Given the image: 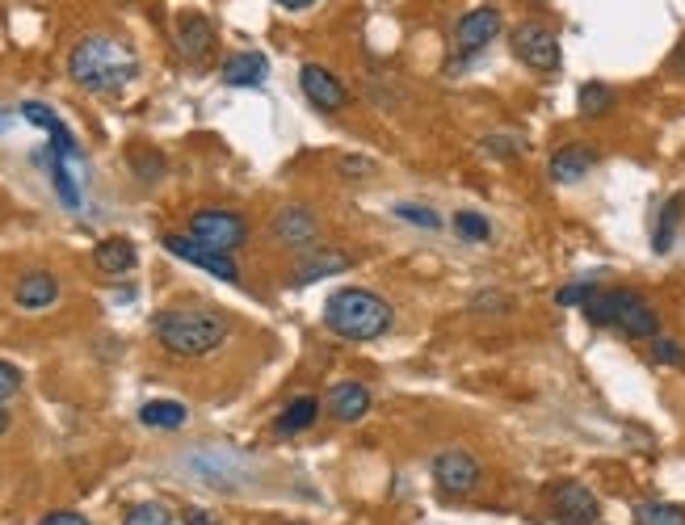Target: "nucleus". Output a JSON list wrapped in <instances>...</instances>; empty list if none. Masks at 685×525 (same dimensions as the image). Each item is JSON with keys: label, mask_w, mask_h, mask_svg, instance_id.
<instances>
[{"label": "nucleus", "mask_w": 685, "mask_h": 525, "mask_svg": "<svg viewBox=\"0 0 685 525\" xmlns=\"http://www.w3.org/2000/svg\"><path fill=\"white\" fill-rule=\"evenodd\" d=\"M51 186H56V194L63 198V207L80 210V189H77V181H72V172H68V160H63L59 151H51Z\"/></svg>", "instance_id": "26"}, {"label": "nucleus", "mask_w": 685, "mask_h": 525, "mask_svg": "<svg viewBox=\"0 0 685 525\" xmlns=\"http://www.w3.org/2000/svg\"><path fill=\"white\" fill-rule=\"evenodd\" d=\"M593 299H597V281L593 278L568 281V286H559V290H555V303H559V307H589Z\"/></svg>", "instance_id": "28"}, {"label": "nucleus", "mask_w": 685, "mask_h": 525, "mask_svg": "<svg viewBox=\"0 0 685 525\" xmlns=\"http://www.w3.org/2000/svg\"><path fill=\"white\" fill-rule=\"evenodd\" d=\"M668 68H673V72H677V76H685V38H682V42H677V51L668 56Z\"/></svg>", "instance_id": "37"}, {"label": "nucleus", "mask_w": 685, "mask_h": 525, "mask_svg": "<svg viewBox=\"0 0 685 525\" xmlns=\"http://www.w3.org/2000/svg\"><path fill=\"white\" fill-rule=\"evenodd\" d=\"M13 299H18V307H26V311H47V307L59 299L56 274H47V269H30V274L13 286Z\"/></svg>", "instance_id": "19"}, {"label": "nucleus", "mask_w": 685, "mask_h": 525, "mask_svg": "<svg viewBox=\"0 0 685 525\" xmlns=\"http://www.w3.org/2000/svg\"><path fill=\"white\" fill-rule=\"evenodd\" d=\"M635 525H685V508L668 501H644L635 505Z\"/></svg>", "instance_id": "25"}, {"label": "nucleus", "mask_w": 685, "mask_h": 525, "mask_svg": "<svg viewBox=\"0 0 685 525\" xmlns=\"http://www.w3.org/2000/svg\"><path fill=\"white\" fill-rule=\"evenodd\" d=\"M190 236L198 245L215 248V252H236L248 240V224L245 215H236V210L207 207L190 219Z\"/></svg>", "instance_id": "6"}, {"label": "nucleus", "mask_w": 685, "mask_h": 525, "mask_svg": "<svg viewBox=\"0 0 685 525\" xmlns=\"http://www.w3.org/2000/svg\"><path fill=\"white\" fill-rule=\"evenodd\" d=\"M68 76L89 93H118L139 76V56L115 34H89L72 47Z\"/></svg>", "instance_id": "1"}, {"label": "nucleus", "mask_w": 685, "mask_h": 525, "mask_svg": "<svg viewBox=\"0 0 685 525\" xmlns=\"http://www.w3.org/2000/svg\"><path fill=\"white\" fill-rule=\"evenodd\" d=\"M9 429V408H4V399H0V433Z\"/></svg>", "instance_id": "39"}, {"label": "nucleus", "mask_w": 685, "mask_h": 525, "mask_svg": "<svg viewBox=\"0 0 685 525\" xmlns=\"http://www.w3.org/2000/svg\"><path fill=\"white\" fill-rule=\"evenodd\" d=\"M0 131H4V118H0Z\"/></svg>", "instance_id": "40"}, {"label": "nucleus", "mask_w": 685, "mask_h": 525, "mask_svg": "<svg viewBox=\"0 0 685 525\" xmlns=\"http://www.w3.org/2000/svg\"><path fill=\"white\" fill-rule=\"evenodd\" d=\"M316 416H320V399H311V395H299V399H290L286 404V413L278 416V433H304L316 425Z\"/></svg>", "instance_id": "23"}, {"label": "nucleus", "mask_w": 685, "mask_h": 525, "mask_svg": "<svg viewBox=\"0 0 685 525\" xmlns=\"http://www.w3.org/2000/svg\"><path fill=\"white\" fill-rule=\"evenodd\" d=\"M593 165H597V151L580 148V143H568V148H559L552 156L547 172H552L555 186H576V181H585V172H593Z\"/></svg>", "instance_id": "18"}, {"label": "nucleus", "mask_w": 685, "mask_h": 525, "mask_svg": "<svg viewBox=\"0 0 685 525\" xmlns=\"http://www.w3.org/2000/svg\"><path fill=\"white\" fill-rule=\"evenodd\" d=\"M509 47H514L517 63H526L538 76L559 72V63H564L559 34H555L552 26H543V21H522V26H514L509 30Z\"/></svg>", "instance_id": "5"}, {"label": "nucleus", "mask_w": 685, "mask_h": 525, "mask_svg": "<svg viewBox=\"0 0 685 525\" xmlns=\"http://www.w3.org/2000/svg\"><path fill=\"white\" fill-rule=\"evenodd\" d=\"M160 349L172 357H207L231 337V324L215 307H169L152 319Z\"/></svg>", "instance_id": "2"}, {"label": "nucleus", "mask_w": 685, "mask_h": 525, "mask_svg": "<svg viewBox=\"0 0 685 525\" xmlns=\"http://www.w3.org/2000/svg\"><path fill=\"white\" fill-rule=\"evenodd\" d=\"M479 479H484V467L476 463V454L455 446V450H441L434 458V484L446 496H471L479 488Z\"/></svg>", "instance_id": "8"}, {"label": "nucleus", "mask_w": 685, "mask_h": 525, "mask_svg": "<svg viewBox=\"0 0 685 525\" xmlns=\"http://www.w3.org/2000/svg\"><path fill=\"white\" fill-rule=\"evenodd\" d=\"M324 413L332 416L337 425H358L366 413H370V392L363 383H337L328 399H324Z\"/></svg>", "instance_id": "14"}, {"label": "nucleus", "mask_w": 685, "mask_h": 525, "mask_svg": "<svg viewBox=\"0 0 685 525\" xmlns=\"http://www.w3.org/2000/svg\"><path fill=\"white\" fill-rule=\"evenodd\" d=\"M484 151H488V156H500V160H509V156L522 151V139H517V135H488V139H484Z\"/></svg>", "instance_id": "32"}, {"label": "nucleus", "mask_w": 685, "mask_h": 525, "mask_svg": "<svg viewBox=\"0 0 685 525\" xmlns=\"http://www.w3.org/2000/svg\"><path fill=\"white\" fill-rule=\"evenodd\" d=\"M324 324L345 340H379L391 328V307L366 286H345L324 303Z\"/></svg>", "instance_id": "3"}, {"label": "nucleus", "mask_w": 685, "mask_h": 525, "mask_svg": "<svg viewBox=\"0 0 685 525\" xmlns=\"http://www.w3.org/2000/svg\"><path fill=\"white\" fill-rule=\"evenodd\" d=\"M21 392V370L13 361H0V399H9V395Z\"/></svg>", "instance_id": "33"}, {"label": "nucleus", "mask_w": 685, "mask_h": 525, "mask_svg": "<svg viewBox=\"0 0 685 525\" xmlns=\"http://www.w3.org/2000/svg\"><path fill=\"white\" fill-rule=\"evenodd\" d=\"M576 106H580V118H606L614 110V89H606L602 80H589V85H580Z\"/></svg>", "instance_id": "24"}, {"label": "nucleus", "mask_w": 685, "mask_h": 525, "mask_svg": "<svg viewBox=\"0 0 685 525\" xmlns=\"http://www.w3.org/2000/svg\"><path fill=\"white\" fill-rule=\"evenodd\" d=\"M685 219V194H673L665 207H661V219H656V231H652V248L665 257L673 240H677V227Z\"/></svg>", "instance_id": "21"}, {"label": "nucleus", "mask_w": 685, "mask_h": 525, "mask_svg": "<svg viewBox=\"0 0 685 525\" xmlns=\"http://www.w3.org/2000/svg\"><path fill=\"white\" fill-rule=\"evenodd\" d=\"M552 513L559 525H597V496L585 484H559L552 496Z\"/></svg>", "instance_id": "12"}, {"label": "nucleus", "mask_w": 685, "mask_h": 525, "mask_svg": "<svg viewBox=\"0 0 685 525\" xmlns=\"http://www.w3.org/2000/svg\"><path fill=\"white\" fill-rule=\"evenodd\" d=\"M652 357L661 361V366H685V349H682V340H673V337H652Z\"/></svg>", "instance_id": "30"}, {"label": "nucleus", "mask_w": 685, "mask_h": 525, "mask_svg": "<svg viewBox=\"0 0 685 525\" xmlns=\"http://www.w3.org/2000/svg\"><path fill=\"white\" fill-rule=\"evenodd\" d=\"M186 525H219V522L210 517L207 508H190V513H186Z\"/></svg>", "instance_id": "36"}, {"label": "nucleus", "mask_w": 685, "mask_h": 525, "mask_svg": "<svg viewBox=\"0 0 685 525\" xmlns=\"http://www.w3.org/2000/svg\"><path fill=\"white\" fill-rule=\"evenodd\" d=\"M354 265V257L349 252H341V248H311L304 261H299V269H295V286H311V281L320 278H332V274H345Z\"/></svg>", "instance_id": "17"}, {"label": "nucleus", "mask_w": 685, "mask_h": 525, "mask_svg": "<svg viewBox=\"0 0 685 525\" xmlns=\"http://www.w3.org/2000/svg\"><path fill=\"white\" fill-rule=\"evenodd\" d=\"M278 4H282V9H290V13H299V9H311L316 0H278Z\"/></svg>", "instance_id": "38"}, {"label": "nucleus", "mask_w": 685, "mask_h": 525, "mask_svg": "<svg viewBox=\"0 0 685 525\" xmlns=\"http://www.w3.org/2000/svg\"><path fill=\"white\" fill-rule=\"evenodd\" d=\"M177 51L190 63H207L215 51V26L202 13H181L177 18Z\"/></svg>", "instance_id": "13"}, {"label": "nucleus", "mask_w": 685, "mask_h": 525, "mask_svg": "<svg viewBox=\"0 0 685 525\" xmlns=\"http://www.w3.org/2000/svg\"><path fill=\"white\" fill-rule=\"evenodd\" d=\"M165 248H169L172 257H181V261L198 265V269H207L210 278L219 281H240V269H236V261H231V252H215V248L198 245L193 236H165Z\"/></svg>", "instance_id": "10"}, {"label": "nucleus", "mask_w": 685, "mask_h": 525, "mask_svg": "<svg viewBox=\"0 0 685 525\" xmlns=\"http://www.w3.org/2000/svg\"><path fill=\"white\" fill-rule=\"evenodd\" d=\"M269 240L282 248H316L320 245V219L299 202H290L269 219Z\"/></svg>", "instance_id": "9"}, {"label": "nucleus", "mask_w": 685, "mask_h": 525, "mask_svg": "<svg viewBox=\"0 0 685 525\" xmlns=\"http://www.w3.org/2000/svg\"><path fill=\"white\" fill-rule=\"evenodd\" d=\"M585 316H589V324H597V328H618V333H627V337H635V340H652L661 333L656 311H652L635 290H627V286L597 290V299L585 307Z\"/></svg>", "instance_id": "4"}, {"label": "nucleus", "mask_w": 685, "mask_h": 525, "mask_svg": "<svg viewBox=\"0 0 685 525\" xmlns=\"http://www.w3.org/2000/svg\"><path fill=\"white\" fill-rule=\"evenodd\" d=\"M135 261H139V252H135V245L127 236H110V240H101V245L93 248V265L101 274H110V278L131 274Z\"/></svg>", "instance_id": "20"}, {"label": "nucleus", "mask_w": 685, "mask_h": 525, "mask_svg": "<svg viewBox=\"0 0 685 525\" xmlns=\"http://www.w3.org/2000/svg\"><path fill=\"white\" fill-rule=\"evenodd\" d=\"M39 525H89V517H80V513H68V508H59V513H47Z\"/></svg>", "instance_id": "35"}, {"label": "nucleus", "mask_w": 685, "mask_h": 525, "mask_svg": "<svg viewBox=\"0 0 685 525\" xmlns=\"http://www.w3.org/2000/svg\"><path fill=\"white\" fill-rule=\"evenodd\" d=\"M299 89H304L307 101L324 113H341L345 106H349L345 85L328 72V68H320V63H304V68H299Z\"/></svg>", "instance_id": "11"}, {"label": "nucleus", "mask_w": 685, "mask_h": 525, "mask_svg": "<svg viewBox=\"0 0 685 525\" xmlns=\"http://www.w3.org/2000/svg\"><path fill=\"white\" fill-rule=\"evenodd\" d=\"M396 219H404V224H413V227H429V231H434V227L441 224L434 210H429V207H417V202H400V207H396Z\"/></svg>", "instance_id": "31"}, {"label": "nucleus", "mask_w": 685, "mask_h": 525, "mask_svg": "<svg viewBox=\"0 0 685 525\" xmlns=\"http://www.w3.org/2000/svg\"><path fill=\"white\" fill-rule=\"evenodd\" d=\"M455 231H458V240H467V245H488V240H493V224H488L484 215H476V210H458Z\"/></svg>", "instance_id": "27"}, {"label": "nucleus", "mask_w": 685, "mask_h": 525, "mask_svg": "<svg viewBox=\"0 0 685 525\" xmlns=\"http://www.w3.org/2000/svg\"><path fill=\"white\" fill-rule=\"evenodd\" d=\"M500 26H505V18H500L496 4H479L471 13H463L455 26V38H450L458 63H463V59H476L484 47H493V38L500 34Z\"/></svg>", "instance_id": "7"}, {"label": "nucleus", "mask_w": 685, "mask_h": 525, "mask_svg": "<svg viewBox=\"0 0 685 525\" xmlns=\"http://www.w3.org/2000/svg\"><path fill=\"white\" fill-rule=\"evenodd\" d=\"M186 404H177V399H152V404H143L139 408V420L148 425V429H181L186 425Z\"/></svg>", "instance_id": "22"}, {"label": "nucleus", "mask_w": 685, "mask_h": 525, "mask_svg": "<svg viewBox=\"0 0 685 525\" xmlns=\"http://www.w3.org/2000/svg\"><path fill=\"white\" fill-rule=\"evenodd\" d=\"M21 118L51 135V151H59L63 160H80V143L72 139V131L59 122V113L51 110V106H42V101H26V106H21Z\"/></svg>", "instance_id": "15"}, {"label": "nucleus", "mask_w": 685, "mask_h": 525, "mask_svg": "<svg viewBox=\"0 0 685 525\" xmlns=\"http://www.w3.org/2000/svg\"><path fill=\"white\" fill-rule=\"evenodd\" d=\"M135 169L143 181H156L160 177V156H143V151H135Z\"/></svg>", "instance_id": "34"}, {"label": "nucleus", "mask_w": 685, "mask_h": 525, "mask_svg": "<svg viewBox=\"0 0 685 525\" xmlns=\"http://www.w3.org/2000/svg\"><path fill=\"white\" fill-rule=\"evenodd\" d=\"M122 525H172V513L160 501H148V505H135Z\"/></svg>", "instance_id": "29"}, {"label": "nucleus", "mask_w": 685, "mask_h": 525, "mask_svg": "<svg viewBox=\"0 0 685 525\" xmlns=\"http://www.w3.org/2000/svg\"><path fill=\"white\" fill-rule=\"evenodd\" d=\"M219 76H224V85H231V89H257V85L269 80V59L261 51H236V56L224 59Z\"/></svg>", "instance_id": "16"}]
</instances>
